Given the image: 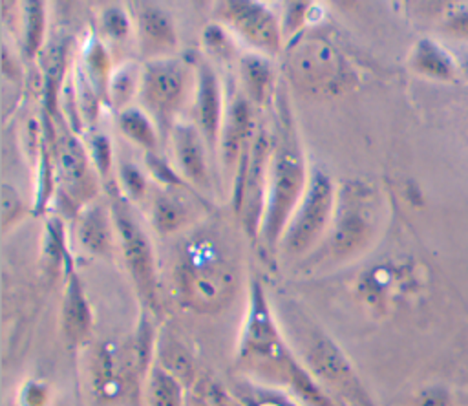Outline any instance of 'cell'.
Wrapping results in <instances>:
<instances>
[{"label": "cell", "instance_id": "obj_1", "mask_svg": "<svg viewBox=\"0 0 468 406\" xmlns=\"http://www.w3.org/2000/svg\"><path fill=\"white\" fill-rule=\"evenodd\" d=\"M177 287L186 307L201 315H216L234 298L238 272L219 243L201 238L188 243L181 256Z\"/></svg>", "mask_w": 468, "mask_h": 406}, {"label": "cell", "instance_id": "obj_2", "mask_svg": "<svg viewBox=\"0 0 468 406\" xmlns=\"http://www.w3.org/2000/svg\"><path fill=\"white\" fill-rule=\"evenodd\" d=\"M285 320L307 371L356 406H371L366 388L338 344L294 305L285 313Z\"/></svg>", "mask_w": 468, "mask_h": 406}, {"label": "cell", "instance_id": "obj_3", "mask_svg": "<svg viewBox=\"0 0 468 406\" xmlns=\"http://www.w3.org/2000/svg\"><path fill=\"white\" fill-rule=\"evenodd\" d=\"M239 360L285 384L300 362L285 344L258 282L250 289L247 322L239 342Z\"/></svg>", "mask_w": 468, "mask_h": 406}, {"label": "cell", "instance_id": "obj_4", "mask_svg": "<svg viewBox=\"0 0 468 406\" xmlns=\"http://www.w3.org/2000/svg\"><path fill=\"white\" fill-rule=\"evenodd\" d=\"M303 163L300 152L294 144H285L276 154L274 168H272V183L269 192L267 216L263 223V230L269 241H274L278 234L283 230L285 223L294 210L298 198L303 188Z\"/></svg>", "mask_w": 468, "mask_h": 406}, {"label": "cell", "instance_id": "obj_5", "mask_svg": "<svg viewBox=\"0 0 468 406\" xmlns=\"http://www.w3.org/2000/svg\"><path fill=\"white\" fill-rule=\"evenodd\" d=\"M333 207V187L325 174L314 172L305 198L292 216L285 234V249L289 252L305 251L324 230Z\"/></svg>", "mask_w": 468, "mask_h": 406}, {"label": "cell", "instance_id": "obj_6", "mask_svg": "<svg viewBox=\"0 0 468 406\" xmlns=\"http://www.w3.org/2000/svg\"><path fill=\"white\" fill-rule=\"evenodd\" d=\"M291 77L307 90H329L342 80V60L322 38H305L289 53Z\"/></svg>", "mask_w": 468, "mask_h": 406}, {"label": "cell", "instance_id": "obj_7", "mask_svg": "<svg viewBox=\"0 0 468 406\" xmlns=\"http://www.w3.org/2000/svg\"><path fill=\"white\" fill-rule=\"evenodd\" d=\"M185 90V73L177 60L157 59L146 64L141 97L146 108L159 119L168 121L177 110Z\"/></svg>", "mask_w": 468, "mask_h": 406}, {"label": "cell", "instance_id": "obj_8", "mask_svg": "<svg viewBox=\"0 0 468 406\" xmlns=\"http://www.w3.org/2000/svg\"><path fill=\"white\" fill-rule=\"evenodd\" d=\"M115 221L128 269L139 291L146 298H150L154 294V260L148 238L144 236L137 221L132 216H128V212L117 210Z\"/></svg>", "mask_w": 468, "mask_h": 406}, {"label": "cell", "instance_id": "obj_9", "mask_svg": "<svg viewBox=\"0 0 468 406\" xmlns=\"http://www.w3.org/2000/svg\"><path fill=\"white\" fill-rule=\"evenodd\" d=\"M227 16L245 40L274 53L280 46V31L274 16L254 2H229Z\"/></svg>", "mask_w": 468, "mask_h": 406}, {"label": "cell", "instance_id": "obj_10", "mask_svg": "<svg viewBox=\"0 0 468 406\" xmlns=\"http://www.w3.org/2000/svg\"><path fill=\"white\" fill-rule=\"evenodd\" d=\"M369 216L362 203L344 201L338 212L336 227L331 236V251L336 256H346L358 249L369 232Z\"/></svg>", "mask_w": 468, "mask_h": 406}, {"label": "cell", "instance_id": "obj_11", "mask_svg": "<svg viewBox=\"0 0 468 406\" xmlns=\"http://www.w3.org/2000/svg\"><path fill=\"white\" fill-rule=\"evenodd\" d=\"M91 327V309L79 278L73 274L68 280L62 304V329L71 344L82 342Z\"/></svg>", "mask_w": 468, "mask_h": 406}, {"label": "cell", "instance_id": "obj_12", "mask_svg": "<svg viewBox=\"0 0 468 406\" xmlns=\"http://www.w3.org/2000/svg\"><path fill=\"white\" fill-rule=\"evenodd\" d=\"M93 386L102 399L119 397L124 386V369L115 344H101L93 358Z\"/></svg>", "mask_w": 468, "mask_h": 406}, {"label": "cell", "instance_id": "obj_13", "mask_svg": "<svg viewBox=\"0 0 468 406\" xmlns=\"http://www.w3.org/2000/svg\"><path fill=\"white\" fill-rule=\"evenodd\" d=\"M219 88L216 75L207 64L199 66V84H197V121L205 132L208 143H214L219 123Z\"/></svg>", "mask_w": 468, "mask_h": 406}, {"label": "cell", "instance_id": "obj_14", "mask_svg": "<svg viewBox=\"0 0 468 406\" xmlns=\"http://www.w3.org/2000/svg\"><path fill=\"white\" fill-rule=\"evenodd\" d=\"M174 148L181 170L192 179L201 183L205 179L207 165L201 137L190 124H177L174 128Z\"/></svg>", "mask_w": 468, "mask_h": 406}, {"label": "cell", "instance_id": "obj_15", "mask_svg": "<svg viewBox=\"0 0 468 406\" xmlns=\"http://www.w3.org/2000/svg\"><path fill=\"white\" fill-rule=\"evenodd\" d=\"M413 68L435 80H452L455 77V64L448 51H444L439 44L430 38H422L413 51L411 59Z\"/></svg>", "mask_w": 468, "mask_h": 406}, {"label": "cell", "instance_id": "obj_16", "mask_svg": "<svg viewBox=\"0 0 468 406\" xmlns=\"http://www.w3.org/2000/svg\"><path fill=\"white\" fill-rule=\"evenodd\" d=\"M144 395L146 406H185L183 382L161 366L150 369Z\"/></svg>", "mask_w": 468, "mask_h": 406}, {"label": "cell", "instance_id": "obj_17", "mask_svg": "<svg viewBox=\"0 0 468 406\" xmlns=\"http://www.w3.org/2000/svg\"><path fill=\"white\" fill-rule=\"evenodd\" d=\"M139 31L148 48L166 49L176 44V33L168 15L157 7L146 5L139 13Z\"/></svg>", "mask_w": 468, "mask_h": 406}, {"label": "cell", "instance_id": "obj_18", "mask_svg": "<svg viewBox=\"0 0 468 406\" xmlns=\"http://www.w3.org/2000/svg\"><path fill=\"white\" fill-rule=\"evenodd\" d=\"M157 347H159L161 368H165L168 373L177 377L181 382L192 377V371H194L192 357L181 342H177L172 335H163Z\"/></svg>", "mask_w": 468, "mask_h": 406}, {"label": "cell", "instance_id": "obj_19", "mask_svg": "<svg viewBox=\"0 0 468 406\" xmlns=\"http://www.w3.org/2000/svg\"><path fill=\"white\" fill-rule=\"evenodd\" d=\"M250 126V110L245 101H238L229 115L227 128H225V141H223V150L225 157L230 161L234 154L238 152V144L241 139L247 137Z\"/></svg>", "mask_w": 468, "mask_h": 406}, {"label": "cell", "instance_id": "obj_20", "mask_svg": "<svg viewBox=\"0 0 468 406\" xmlns=\"http://www.w3.org/2000/svg\"><path fill=\"white\" fill-rule=\"evenodd\" d=\"M241 77L249 95L256 101H263L271 82L269 64L260 57H243L241 60Z\"/></svg>", "mask_w": 468, "mask_h": 406}, {"label": "cell", "instance_id": "obj_21", "mask_svg": "<svg viewBox=\"0 0 468 406\" xmlns=\"http://www.w3.org/2000/svg\"><path fill=\"white\" fill-rule=\"evenodd\" d=\"M79 234H80V241L86 249H90L93 252L106 251L108 241H110V232H108L106 219L99 208L86 212V216L82 218Z\"/></svg>", "mask_w": 468, "mask_h": 406}, {"label": "cell", "instance_id": "obj_22", "mask_svg": "<svg viewBox=\"0 0 468 406\" xmlns=\"http://www.w3.org/2000/svg\"><path fill=\"white\" fill-rule=\"evenodd\" d=\"M119 124L121 130L133 139L135 143H139L144 148H154L155 146V132L150 124V121L135 108L124 110L119 115Z\"/></svg>", "mask_w": 468, "mask_h": 406}, {"label": "cell", "instance_id": "obj_23", "mask_svg": "<svg viewBox=\"0 0 468 406\" xmlns=\"http://www.w3.org/2000/svg\"><path fill=\"white\" fill-rule=\"evenodd\" d=\"M185 221L183 205L172 196H159L154 203V223L159 230L170 232Z\"/></svg>", "mask_w": 468, "mask_h": 406}, {"label": "cell", "instance_id": "obj_24", "mask_svg": "<svg viewBox=\"0 0 468 406\" xmlns=\"http://www.w3.org/2000/svg\"><path fill=\"white\" fill-rule=\"evenodd\" d=\"M60 154H62V172H64L66 179L71 183H77L86 172L84 150L80 148L77 139H68L62 144Z\"/></svg>", "mask_w": 468, "mask_h": 406}, {"label": "cell", "instance_id": "obj_25", "mask_svg": "<svg viewBox=\"0 0 468 406\" xmlns=\"http://www.w3.org/2000/svg\"><path fill=\"white\" fill-rule=\"evenodd\" d=\"M135 82H137V71H135L133 64L132 66H122L115 71V75L112 77L110 88H112L113 102L117 106L124 104L130 99V95L133 93Z\"/></svg>", "mask_w": 468, "mask_h": 406}, {"label": "cell", "instance_id": "obj_26", "mask_svg": "<svg viewBox=\"0 0 468 406\" xmlns=\"http://www.w3.org/2000/svg\"><path fill=\"white\" fill-rule=\"evenodd\" d=\"M102 22H104V27L106 31L112 35V37H124L128 33V18L126 15L119 9V7H112L108 9L104 15H102Z\"/></svg>", "mask_w": 468, "mask_h": 406}, {"label": "cell", "instance_id": "obj_27", "mask_svg": "<svg viewBox=\"0 0 468 406\" xmlns=\"http://www.w3.org/2000/svg\"><path fill=\"white\" fill-rule=\"evenodd\" d=\"M27 49L33 51L38 42H40V35H42V24H44V18H42V11H40V5L38 4H31L29 5V20H27Z\"/></svg>", "mask_w": 468, "mask_h": 406}, {"label": "cell", "instance_id": "obj_28", "mask_svg": "<svg viewBox=\"0 0 468 406\" xmlns=\"http://www.w3.org/2000/svg\"><path fill=\"white\" fill-rule=\"evenodd\" d=\"M121 179H122L126 190H128L132 196L139 198V196L144 192V177H143V174H141L133 165L124 163V165L121 166Z\"/></svg>", "mask_w": 468, "mask_h": 406}, {"label": "cell", "instance_id": "obj_29", "mask_svg": "<svg viewBox=\"0 0 468 406\" xmlns=\"http://www.w3.org/2000/svg\"><path fill=\"white\" fill-rule=\"evenodd\" d=\"M448 391L437 386L424 388L415 397V406H448Z\"/></svg>", "mask_w": 468, "mask_h": 406}, {"label": "cell", "instance_id": "obj_30", "mask_svg": "<svg viewBox=\"0 0 468 406\" xmlns=\"http://www.w3.org/2000/svg\"><path fill=\"white\" fill-rule=\"evenodd\" d=\"M91 150H93V157L99 165V168L102 172H108V166H110V141L106 135H93L91 139Z\"/></svg>", "mask_w": 468, "mask_h": 406}, {"label": "cell", "instance_id": "obj_31", "mask_svg": "<svg viewBox=\"0 0 468 406\" xmlns=\"http://www.w3.org/2000/svg\"><path fill=\"white\" fill-rule=\"evenodd\" d=\"M46 399V388L37 382H29L22 391V406H44Z\"/></svg>", "mask_w": 468, "mask_h": 406}, {"label": "cell", "instance_id": "obj_32", "mask_svg": "<svg viewBox=\"0 0 468 406\" xmlns=\"http://www.w3.org/2000/svg\"><path fill=\"white\" fill-rule=\"evenodd\" d=\"M18 210V196L13 188H9L7 185L2 188V212H4V223H7V219L11 216H15Z\"/></svg>", "mask_w": 468, "mask_h": 406}, {"label": "cell", "instance_id": "obj_33", "mask_svg": "<svg viewBox=\"0 0 468 406\" xmlns=\"http://www.w3.org/2000/svg\"><path fill=\"white\" fill-rule=\"evenodd\" d=\"M448 27H450V31H452L453 35L468 38V9L455 13V15L452 16V20L448 22Z\"/></svg>", "mask_w": 468, "mask_h": 406}, {"label": "cell", "instance_id": "obj_34", "mask_svg": "<svg viewBox=\"0 0 468 406\" xmlns=\"http://www.w3.org/2000/svg\"><path fill=\"white\" fill-rule=\"evenodd\" d=\"M258 406H285L283 402H274V401H267V402H261Z\"/></svg>", "mask_w": 468, "mask_h": 406}, {"label": "cell", "instance_id": "obj_35", "mask_svg": "<svg viewBox=\"0 0 468 406\" xmlns=\"http://www.w3.org/2000/svg\"><path fill=\"white\" fill-rule=\"evenodd\" d=\"M463 71H464V75H466V79H468V57L464 59V64H463Z\"/></svg>", "mask_w": 468, "mask_h": 406}]
</instances>
